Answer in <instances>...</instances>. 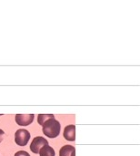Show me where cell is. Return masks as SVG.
Wrapping results in <instances>:
<instances>
[{
    "label": "cell",
    "mask_w": 140,
    "mask_h": 156,
    "mask_svg": "<svg viewBox=\"0 0 140 156\" xmlns=\"http://www.w3.org/2000/svg\"><path fill=\"white\" fill-rule=\"evenodd\" d=\"M42 126H43V128H42L43 133L48 138H52V139L56 138L60 133L61 124L56 119H52V120L46 122Z\"/></svg>",
    "instance_id": "1"
},
{
    "label": "cell",
    "mask_w": 140,
    "mask_h": 156,
    "mask_svg": "<svg viewBox=\"0 0 140 156\" xmlns=\"http://www.w3.org/2000/svg\"><path fill=\"white\" fill-rule=\"evenodd\" d=\"M30 139V133L27 130L19 129L15 133V142L18 146H26Z\"/></svg>",
    "instance_id": "2"
},
{
    "label": "cell",
    "mask_w": 140,
    "mask_h": 156,
    "mask_svg": "<svg viewBox=\"0 0 140 156\" xmlns=\"http://www.w3.org/2000/svg\"><path fill=\"white\" fill-rule=\"evenodd\" d=\"M46 145H48V141L46 139H45L44 137H41V136L35 137L30 144V150L32 153L38 154L41 148H43Z\"/></svg>",
    "instance_id": "3"
},
{
    "label": "cell",
    "mask_w": 140,
    "mask_h": 156,
    "mask_svg": "<svg viewBox=\"0 0 140 156\" xmlns=\"http://www.w3.org/2000/svg\"><path fill=\"white\" fill-rule=\"evenodd\" d=\"M34 117V114H16L15 116V120L16 124L20 126H27L33 122Z\"/></svg>",
    "instance_id": "4"
},
{
    "label": "cell",
    "mask_w": 140,
    "mask_h": 156,
    "mask_svg": "<svg viewBox=\"0 0 140 156\" xmlns=\"http://www.w3.org/2000/svg\"><path fill=\"white\" fill-rule=\"evenodd\" d=\"M64 138L67 141L74 142L76 140V127L74 124L66 126L64 130Z\"/></svg>",
    "instance_id": "5"
},
{
    "label": "cell",
    "mask_w": 140,
    "mask_h": 156,
    "mask_svg": "<svg viewBox=\"0 0 140 156\" xmlns=\"http://www.w3.org/2000/svg\"><path fill=\"white\" fill-rule=\"evenodd\" d=\"M59 156H76V149L72 145H64L59 151Z\"/></svg>",
    "instance_id": "6"
},
{
    "label": "cell",
    "mask_w": 140,
    "mask_h": 156,
    "mask_svg": "<svg viewBox=\"0 0 140 156\" xmlns=\"http://www.w3.org/2000/svg\"><path fill=\"white\" fill-rule=\"evenodd\" d=\"M55 150L49 146V145H46L43 148H41V150L39 151V155L40 156H55Z\"/></svg>",
    "instance_id": "7"
},
{
    "label": "cell",
    "mask_w": 140,
    "mask_h": 156,
    "mask_svg": "<svg viewBox=\"0 0 140 156\" xmlns=\"http://www.w3.org/2000/svg\"><path fill=\"white\" fill-rule=\"evenodd\" d=\"M55 119V116L53 114H38L37 116V122L40 125H43L46 122Z\"/></svg>",
    "instance_id": "8"
},
{
    "label": "cell",
    "mask_w": 140,
    "mask_h": 156,
    "mask_svg": "<svg viewBox=\"0 0 140 156\" xmlns=\"http://www.w3.org/2000/svg\"><path fill=\"white\" fill-rule=\"evenodd\" d=\"M15 156H30V154L26 153V151H19L15 154Z\"/></svg>",
    "instance_id": "9"
},
{
    "label": "cell",
    "mask_w": 140,
    "mask_h": 156,
    "mask_svg": "<svg viewBox=\"0 0 140 156\" xmlns=\"http://www.w3.org/2000/svg\"><path fill=\"white\" fill-rule=\"evenodd\" d=\"M4 135H5V132H4L3 130H1V129H0V143L3 141V139H4Z\"/></svg>",
    "instance_id": "10"
}]
</instances>
